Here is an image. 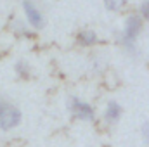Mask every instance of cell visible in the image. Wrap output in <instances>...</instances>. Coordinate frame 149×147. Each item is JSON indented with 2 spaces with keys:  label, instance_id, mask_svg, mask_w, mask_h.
I'll return each mask as SVG.
<instances>
[{
  "label": "cell",
  "instance_id": "cell-1",
  "mask_svg": "<svg viewBox=\"0 0 149 147\" xmlns=\"http://www.w3.org/2000/svg\"><path fill=\"white\" fill-rule=\"evenodd\" d=\"M144 28V21L141 19L139 14H132L127 17L125 21V28L121 31V45L130 52V50H135V43H137V38L141 35Z\"/></svg>",
  "mask_w": 149,
  "mask_h": 147
},
{
  "label": "cell",
  "instance_id": "cell-6",
  "mask_svg": "<svg viewBox=\"0 0 149 147\" xmlns=\"http://www.w3.org/2000/svg\"><path fill=\"white\" fill-rule=\"evenodd\" d=\"M76 42L81 47H94L99 42V38L95 35V31H92V30H81L76 33Z\"/></svg>",
  "mask_w": 149,
  "mask_h": 147
},
{
  "label": "cell",
  "instance_id": "cell-4",
  "mask_svg": "<svg viewBox=\"0 0 149 147\" xmlns=\"http://www.w3.org/2000/svg\"><path fill=\"white\" fill-rule=\"evenodd\" d=\"M23 10H24L26 23L33 30H42L45 26V16L35 0H23Z\"/></svg>",
  "mask_w": 149,
  "mask_h": 147
},
{
  "label": "cell",
  "instance_id": "cell-2",
  "mask_svg": "<svg viewBox=\"0 0 149 147\" xmlns=\"http://www.w3.org/2000/svg\"><path fill=\"white\" fill-rule=\"evenodd\" d=\"M68 111H70V114L73 116L74 119H78V121H94L95 116H97L95 114V107L90 102H87V101H83L80 97H71L70 99Z\"/></svg>",
  "mask_w": 149,
  "mask_h": 147
},
{
  "label": "cell",
  "instance_id": "cell-7",
  "mask_svg": "<svg viewBox=\"0 0 149 147\" xmlns=\"http://www.w3.org/2000/svg\"><path fill=\"white\" fill-rule=\"evenodd\" d=\"M16 74H17V78H21V80H30V76H31V68H30V64L24 62V61L16 62Z\"/></svg>",
  "mask_w": 149,
  "mask_h": 147
},
{
  "label": "cell",
  "instance_id": "cell-9",
  "mask_svg": "<svg viewBox=\"0 0 149 147\" xmlns=\"http://www.w3.org/2000/svg\"><path fill=\"white\" fill-rule=\"evenodd\" d=\"M139 16L142 21H148L149 23V0H144L141 3V10H139Z\"/></svg>",
  "mask_w": 149,
  "mask_h": 147
},
{
  "label": "cell",
  "instance_id": "cell-5",
  "mask_svg": "<svg viewBox=\"0 0 149 147\" xmlns=\"http://www.w3.org/2000/svg\"><path fill=\"white\" fill-rule=\"evenodd\" d=\"M123 116V107L116 102V101H109L106 109H104V121L108 125H116Z\"/></svg>",
  "mask_w": 149,
  "mask_h": 147
},
{
  "label": "cell",
  "instance_id": "cell-3",
  "mask_svg": "<svg viewBox=\"0 0 149 147\" xmlns=\"http://www.w3.org/2000/svg\"><path fill=\"white\" fill-rule=\"evenodd\" d=\"M21 121H23L21 109L16 104H12V102L7 101L5 109H3L2 116H0V130L2 132H12V130H16L21 125Z\"/></svg>",
  "mask_w": 149,
  "mask_h": 147
},
{
  "label": "cell",
  "instance_id": "cell-8",
  "mask_svg": "<svg viewBox=\"0 0 149 147\" xmlns=\"http://www.w3.org/2000/svg\"><path fill=\"white\" fill-rule=\"evenodd\" d=\"M125 3H127V0H104L106 9H108V10H111V12H116V10L123 9V7H125Z\"/></svg>",
  "mask_w": 149,
  "mask_h": 147
},
{
  "label": "cell",
  "instance_id": "cell-11",
  "mask_svg": "<svg viewBox=\"0 0 149 147\" xmlns=\"http://www.w3.org/2000/svg\"><path fill=\"white\" fill-rule=\"evenodd\" d=\"M5 104H7V101H5L3 97H0V116H2V112L5 109Z\"/></svg>",
  "mask_w": 149,
  "mask_h": 147
},
{
  "label": "cell",
  "instance_id": "cell-10",
  "mask_svg": "<svg viewBox=\"0 0 149 147\" xmlns=\"http://www.w3.org/2000/svg\"><path fill=\"white\" fill-rule=\"evenodd\" d=\"M141 135H142V140H144L146 144H149V119L142 123V126H141Z\"/></svg>",
  "mask_w": 149,
  "mask_h": 147
}]
</instances>
